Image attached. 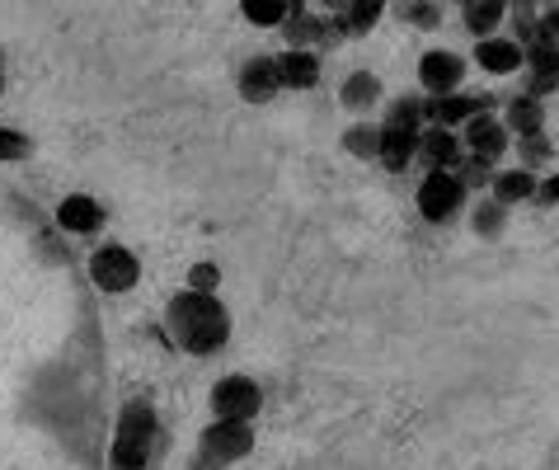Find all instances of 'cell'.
Instances as JSON below:
<instances>
[{
  "instance_id": "cell-1",
  "label": "cell",
  "mask_w": 559,
  "mask_h": 470,
  "mask_svg": "<svg viewBox=\"0 0 559 470\" xmlns=\"http://www.w3.org/2000/svg\"><path fill=\"white\" fill-rule=\"evenodd\" d=\"M169 329L189 353H216L230 334V316L222 302H212V292H179L169 302Z\"/></svg>"
},
{
  "instance_id": "cell-2",
  "label": "cell",
  "mask_w": 559,
  "mask_h": 470,
  "mask_svg": "<svg viewBox=\"0 0 559 470\" xmlns=\"http://www.w3.org/2000/svg\"><path fill=\"white\" fill-rule=\"evenodd\" d=\"M424 122H428V99H395L391 104V118L381 122V155L377 161L400 175L414 155H418V137H424Z\"/></svg>"
},
{
  "instance_id": "cell-3",
  "label": "cell",
  "mask_w": 559,
  "mask_h": 470,
  "mask_svg": "<svg viewBox=\"0 0 559 470\" xmlns=\"http://www.w3.org/2000/svg\"><path fill=\"white\" fill-rule=\"evenodd\" d=\"M151 433H155V419L146 404H128L118 423V443H114V466L118 470H142L146 466V451H151Z\"/></svg>"
},
{
  "instance_id": "cell-4",
  "label": "cell",
  "mask_w": 559,
  "mask_h": 470,
  "mask_svg": "<svg viewBox=\"0 0 559 470\" xmlns=\"http://www.w3.org/2000/svg\"><path fill=\"white\" fill-rule=\"evenodd\" d=\"M461 202H465V179L452 175V169H428V179L418 184V212H424L428 222L456 216Z\"/></svg>"
},
{
  "instance_id": "cell-5",
  "label": "cell",
  "mask_w": 559,
  "mask_h": 470,
  "mask_svg": "<svg viewBox=\"0 0 559 470\" xmlns=\"http://www.w3.org/2000/svg\"><path fill=\"white\" fill-rule=\"evenodd\" d=\"M250 447H254V428H250V419H216L212 428L203 433V461H207V466L240 461Z\"/></svg>"
},
{
  "instance_id": "cell-6",
  "label": "cell",
  "mask_w": 559,
  "mask_h": 470,
  "mask_svg": "<svg viewBox=\"0 0 559 470\" xmlns=\"http://www.w3.org/2000/svg\"><path fill=\"white\" fill-rule=\"evenodd\" d=\"M493 99L479 90H452V94H428V122H438V128H461V122H471L479 114H489Z\"/></svg>"
},
{
  "instance_id": "cell-7",
  "label": "cell",
  "mask_w": 559,
  "mask_h": 470,
  "mask_svg": "<svg viewBox=\"0 0 559 470\" xmlns=\"http://www.w3.org/2000/svg\"><path fill=\"white\" fill-rule=\"evenodd\" d=\"M508 146H512V132H508L503 118L479 114V118L465 122V155H475V161H485V165H499L508 155Z\"/></svg>"
},
{
  "instance_id": "cell-8",
  "label": "cell",
  "mask_w": 559,
  "mask_h": 470,
  "mask_svg": "<svg viewBox=\"0 0 559 470\" xmlns=\"http://www.w3.org/2000/svg\"><path fill=\"white\" fill-rule=\"evenodd\" d=\"M526 81L522 90L536 94V99H546V94L559 90V43L555 38H532L526 43Z\"/></svg>"
},
{
  "instance_id": "cell-9",
  "label": "cell",
  "mask_w": 559,
  "mask_h": 470,
  "mask_svg": "<svg viewBox=\"0 0 559 470\" xmlns=\"http://www.w3.org/2000/svg\"><path fill=\"white\" fill-rule=\"evenodd\" d=\"M418 85H424L428 94L465 90V57L447 52V47H432V52L418 57Z\"/></svg>"
},
{
  "instance_id": "cell-10",
  "label": "cell",
  "mask_w": 559,
  "mask_h": 470,
  "mask_svg": "<svg viewBox=\"0 0 559 470\" xmlns=\"http://www.w3.org/2000/svg\"><path fill=\"white\" fill-rule=\"evenodd\" d=\"M259 404H263V396L250 376H226V381H216V390H212L216 419H254Z\"/></svg>"
},
{
  "instance_id": "cell-11",
  "label": "cell",
  "mask_w": 559,
  "mask_h": 470,
  "mask_svg": "<svg viewBox=\"0 0 559 470\" xmlns=\"http://www.w3.org/2000/svg\"><path fill=\"white\" fill-rule=\"evenodd\" d=\"M90 273H95V282L104 292H128L136 282V259L128 255V249L108 245V249H99V255L90 259Z\"/></svg>"
},
{
  "instance_id": "cell-12",
  "label": "cell",
  "mask_w": 559,
  "mask_h": 470,
  "mask_svg": "<svg viewBox=\"0 0 559 470\" xmlns=\"http://www.w3.org/2000/svg\"><path fill=\"white\" fill-rule=\"evenodd\" d=\"M475 61H479V67H485L489 75H512V71L526 67V47L512 38V34H508V38L493 34V38H479V43H475Z\"/></svg>"
},
{
  "instance_id": "cell-13",
  "label": "cell",
  "mask_w": 559,
  "mask_h": 470,
  "mask_svg": "<svg viewBox=\"0 0 559 470\" xmlns=\"http://www.w3.org/2000/svg\"><path fill=\"white\" fill-rule=\"evenodd\" d=\"M277 90H283V71H277V57H254V61H245V71H240V99L269 104Z\"/></svg>"
},
{
  "instance_id": "cell-14",
  "label": "cell",
  "mask_w": 559,
  "mask_h": 470,
  "mask_svg": "<svg viewBox=\"0 0 559 470\" xmlns=\"http://www.w3.org/2000/svg\"><path fill=\"white\" fill-rule=\"evenodd\" d=\"M461 141H456V132L452 128H438V122H428L424 128V137H418V161H424L428 169H452V165H461Z\"/></svg>"
},
{
  "instance_id": "cell-15",
  "label": "cell",
  "mask_w": 559,
  "mask_h": 470,
  "mask_svg": "<svg viewBox=\"0 0 559 470\" xmlns=\"http://www.w3.org/2000/svg\"><path fill=\"white\" fill-rule=\"evenodd\" d=\"M503 122H508V132H512V137L546 132V99H536V94H526V90H522V94H512Z\"/></svg>"
},
{
  "instance_id": "cell-16",
  "label": "cell",
  "mask_w": 559,
  "mask_h": 470,
  "mask_svg": "<svg viewBox=\"0 0 559 470\" xmlns=\"http://www.w3.org/2000/svg\"><path fill=\"white\" fill-rule=\"evenodd\" d=\"M508 5L512 0H465L461 20H465V28H471L475 38H493L508 24Z\"/></svg>"
},
{
  "instance_id": "cell-17",
  "label": "cell",
  "mask_w": 559,
  "mask_h": 470,
  "mask_svg": "<svg viewBox=\"0 0 559 470\" xmlns=\"http://www.w3.org/2000/svg\"><path fill=\"white\" fill-rule=\"evenodd\" d=\"M277 71H283V90H310L320 81V57L310 47H287L277 57Z\"/></svg>"
},
{
  "instance_id": "cell-18",
  "label": "cell",
  "mask_w": 559,
  "mask_h": 470,
  "mask_svg": "<svg viewBox=\"0 0 559 470\" xmlns=\"http://www.w3.org/2000/svg\"><path fill=\"white\" fill-rule=\"evenodd\" d=\"M493 202H503V208H512V202H532L536 198V188H540V179H536V169H499L493 175Z\"/></svg>"
},
{
  "instance_id": "cell-19",
  "label": "cell",
  "mask_w": 559,
  "mask_h": 470,
  "mask_svg": "<svg viewBox=\"0 0 559 470\" xmlns=\"http://www.w3.org/2000/svg\"><path fill=\"white\" fill-rule=\"evenodd\" d=\"M385 10H391V0H348V10L338 14V24H344L348 38H362V34H371V28L381 24Z\"/></svg>"
},
{
  "instance_id": "cell-20",
  "label": "cell",
  "mask_w": 559,
  "mask_h": 470,
  "mask_svg": "<svg viewBox=\"0 0 559 470\" xmlns=\"http://www.w3.org/2000/svg\"><path fill=\"white\" fill-rule=\"evenodd\" d=\"M338 99H344V108H353V114H367V108L381 99V75L353 71L348 81H344V90H338Z\"/></svg>"
},
{
  "instance_id": "cell-21",
  "label": "cell",
  "mask_w": 559,
  "mask_h": 470,
  "mask_svg": "<svg viewBox=\"0 0 559 470\" xmlns=\"http://www.w3.org/2000/svg\"><path fill=\"white\" fill-rule=\"evenodd\" d=\"M57 222L67 226V231H95V226H99V202L85 198V193H71V198L57 208Z\"/></svg>"
},
{
  "instance_id": "cell-22",
  "label": "cell",
  "mask_w": 559,
  "mask_h": 470,
  "mask_svg": "<svg viewBox=\"0 0 559 470\" xmlns=\"http://www.w3.org/2000/svg\"><path fill=\"white\" fill-rule=\"evenodd\" d=\"M344 151L357 161H377L381 155V122H353L344 132Z\"/></svg>"
},
{
  "instance_id": "cell-23",
  "label": "cell",
  "mask_w": 559,
  "mask_h": 470,
  "mask_svg": "<svg viewBox=\"0 0 559 470\" xmlns=\"http://www.w3.org/2000/svg\"><path fill=\"white\" fill-rule=\"evenodd\" d=\"M540 5H546V0H512V5H508L512 38H518L522 47L536 38V28H540Z\"/></svg>"
},
{
  "instance_id": "cell-24",
  "label": "cell",
  "mask_w": 559,
  "mask_h": 470,
  "mask_svg": "<svg viewBox=\"0 0 559 470\" xmlns=\"http://www.w3.org/2000/svg\"><path fill=\"white\" fill-rule=\"evenodd\" d=\"M240 10H245V20H250V24L277 28V24H287V14L297 5H292V0H240Z\"/></svg>"
},
{
  "instance_id": "cell-25",
  "label": "cell",
  "mask_w": 559,
  "mask_h": 470,
  "mask_svg": "<svg viewBox=\"0 0 559 470\" xmlns=\"http://www.w3.org/2000/svg\"><path fill=\"white\" fill-rule=\"evenodd\" d=\"M395 14L414 28H438L442 24V0H391Z\"/></svg>"
},
{
  "instance_id": "cell-26",
  "label": "cell",
  "mask_w": 559,
  "mask_h": 470,
  "mask_svg": "<svg viewBox=\"0 0 559 470\" xmlns=\"http://www.w3.org/2000/svg\"><path fill=\"white\" fill-rule=\"evenodd\" d=\"M512 141H518V161H522V169H540V165H550V161H555V141H550V132L512 137Z\"/></svg>"
},
{
  "instance_id": "cell-27",
  "label": "cell",
  "mask_w": 559,
  "mask_h": 470,
  "mask_svg": "<svg viewBox=\"0 0 559 470\" xmlns=\"http://www.w3.org/2000/svg\"><path fill=\"white\" fill-rule=\"evenodd\" d=\"M20 155H28V137L0 128V161H20Z\"/></svg>"
},
{
  "instance_id": "cell-28",
  "label": "cell",
  "mask_w": 559,
  "mask_h": 470,
  "mask_svg": "<svg viewBox=\"0 0 559 470\" xmlns=\"http://www.w3.org/2000/svg\"><path fill=\"white\" fill-rule=\"evenodd\" d=\"M536 38H555V43H559V0H546V5H540V28H536Z\"/></svg>"
},
{
  "instance_id": "cell-29",
  "label": "cell",
  "mask_w": 559,
  "mask_h": 470,
  "mask_svg": "<svg viewBox=\"0 0 559 470\" xmlns=\"http://www.w3.org/2000/svg\"><path fill=\"white\" fill-rule=\"evenodd\" d=\"M216 282H222L216 263H198V269H193V292H216Z\"/></svg>"
},
{
  "instance_id": "cell-30",
  "label": "cell",
  "mask_w": 559,
  "mask_h": 470,
  "mask_svg": "<svg viewBox=\"0 0 559 470\" xmlns=\"http://www.w3.org/2000/svg\"><path fill=\"white\" fill-rule=\"evenodd\" d=\"M499 216H503V202H493V198H489V208L479 212L475 222H479V231H485V235H493V231H499Z\"/></svg>"
},
{
  "instance_id": "cell-31",
  "label": "cell",
  "mask_w": 559,
  "mask_h": 470,
  "mask_svg": "<svg viewBox=\"0 0 559 470\" xmlns=\"http://www.w3.org/2000/svg\"><path fill=\"white\" fill-rule=\"evenodd\" d=\"M536 202H546V208H555V202H559V169H555L550 179H540V188H536Z\"/></svg>"
},
{
  "instance_id": "cell-32",
  "label": "cell",
  "mask_w": 559,
  "mask_h": 470,
  "mask_svg": "<svg viewBox=\"0 0 559 470\" xmlns=\"http://www.w3.org/2000/svg\"><path fill=\"white\" fill-rule=\"evenodd\" d=\"M310 10H320V14H344L348 10V0H306Z\"/></svg>"
},
{
  "instance_id": "cell-33",
  "label": "cell",
  "mask_w": 559,
  "mask_h": 470,
  "mask_svg": "<svg viewBox=\"0 0 559 470\" xmlns=\"http://www.w3.org/2000/svg\"><path fill=\"white\" fill-rule=\"evenodd\" d=\"M461 5H465V0H461Z\"/></svg>"
}]
</instances>
